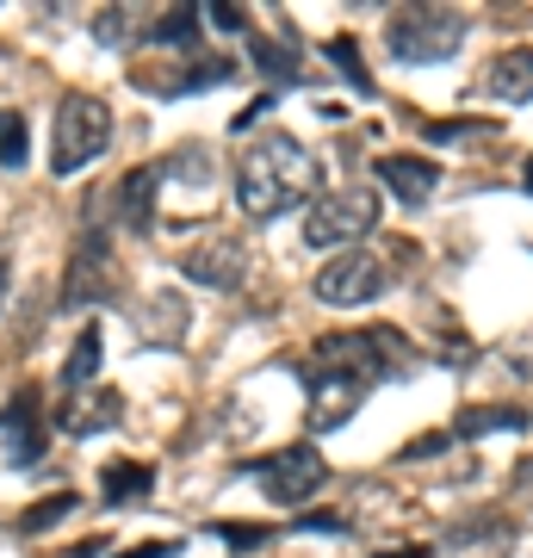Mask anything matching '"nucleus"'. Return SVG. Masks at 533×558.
Returning a JSON list of instances; mask_svg holds the SVG:
<instances>
[{
  "instance_id": "nucleus-21",
  "label": "nucleus",
  "mask_w": 533,
  "mask_h": 558,
  "mask_svg": "<svg viewBox=\"0 0 533 558\" xmlns=\"http://www.w3.org/2000/svg\"><path fill=\"white\" fill-rule=\"evenodd\" d=\"M75 502H81V497L57 490V497H44L38 509H25V521H20V527H25V534H44V527H57L62 515H75Z\"/></svg>"
},
{
  "instance_id": "nucleus-20",
  "label": "nucleus",
  "mask_w": 533,
  "mask_h": 558,
  "mask_svg": "<svg viewBox=\"0 0 533 558\" xmlns=\"http://www.w3.org/2000/svg\"><path fill=\"white\" fill-rule=\"evenodd\" d=\"M161 180H186V186H205V180H211V156H205L198 143H186V149H174V156L161 161Z\"/></svg>"
},
{
  "instance_id": "nucleus-5",
  "label": "nucleus",
  "mask_w": 533,
  "mask_h": 558,
  "mask_svg": "<svg viewBox=\"0 0 533 558\" xmlns=\"http://www.w3.org/2000/svg\"><path fill=\"white\" fill-rule=\"evenodd\" d=\"M385 286H391V267L373 248H348V255H336L316 274V299L336 304V311H354V304H373Z\"/></svg>"
},
{
  "instance_id": "nucleus-30",
  "label": "nucleus",
  "mask_w": 533,
  "mask_h": 558,
  "mask_svg": "<svg viewBox=\"0 0 533 558\" xmlns=\"http://www.w3.org/2000/svg\"><path fill=\"white\" fill-rule=\"evenodd\" d=\"M378 558H428V553H378Z\"/></svg>"
},
{
  "instance_id": "nucleus-6",
  "label": "nucleus",
  "mask_w": 533,
  "mask_h": 558,
  "mask_svg": "<svg viewBox=\"0 0 533 558\" xmlns=\"http://www.w3.org/2000/svg\"><path fill=\"white\" fill-rule=\"evenodd\" d=\"M242 472L267 484V497H274V502H311L316 490L329 484V465H323L316 447H286V453L255 459V465H242Z\"/></svg>"
},
{
  "instance_id": "nucleus-28",
  "label": "nucleus",
  "mask_w": 533,
  "mask_h": 558,
  "mask_svg": "<svg viewBox=\"0 0 533 558\" xmlns=\"http://www.w3.org/2000/svg\"><path fill=\"white\" fill-rule=\"evenodd\" d=\"M180 546H168V539H149V546H131V553H119V558H174Z\"/></svg>"
},
{
  "instance_id": "nucleus-29",
  "label": "nucleus",
  "mask_w": 533,
  "mask_h": 558,
  "mask_svg": "<svg viewBox=\"0 0 533 558\" xmlns=\"http://www.w3.org/2000/svg\"><path fill=\"white\" fill-rule=\"evenodd\" d=\"M94 553H99V539H87V546H75L69 558H94Z\"/></svg>"
},
{
  "instance_id": "nucleus-8",
  "label": "nucleus",
  "mask_w": 533,
  "mask_h": 558,
  "mask_svg": "<svg viewBox=\"0 0 533 558\" xmlns=\"http://www.w3.org/2000/svg\"><path fill=\"white\" fill-rule=\"evenodd\" d=\"M112 292V248H106V236H87L75 248V260H69V286H62V304H99Z\"/></svg>"
},
{
  "instance_id": "nucleus-23",
  "label": "nucleus",
  "mask_w": 533,
  "mask_h": 558,
  "mask_svg": "<svg viewBox=\"0 0 533 558\" xmlns=\"http://www.w3.org/2000/svg\"><path fill=\"white\" fill-rule=\"evenodd\" d=\"M255 62H261V75H279V81L298 75L292 50H286V44H274V38H255Z\"/></svg>"
},
{
  "instance_id": "nucleus-9",
  "label": "nucleus",
  "mask_w": 533,
  "mask_h": 558,
  "mask_svg": "<svg viewBox=\"0 0 533 558\" xmlns=\"http://www.w3.org/2000/svg\"><path fill=\"white\" fill-rule=\"evenodd\" d=\"M373 174L385 180V186H391V199L410 205V211H422V205L435 199V186H440V168L428 156H378Z\"/></svg>"
},
{
  "instance_id": "nucleus-27",
  "label": "nucleus",
  "mask_w": 533,
  "mask_h": 558,
  "mask_svg": "<svg viewBox=\"0 0 533 558\" xmlns=\"http://www.w3.org/2000/svg\"><path fill=\"white\" fill-rule=\"evenodd\" d=\"M514 497L533 509V453H521V465H514Z\"/></svg>"
},
{
  "instance_id": "nucleus-25",
  "label": "nucleus",
  "mask_w": 533,
  "mask_h": 558,
  "mask_svg": "<svg viewBox=\"0 0 533 558\" xmlns=\"http://www.w3.org/2000/svg\"><path fill=\"white\" fill-rule=\"evenodd\" d=\"M218 539H230V546H261L267 527L261 521H218Z\"/></svg>"
},
{
  "instance_id": "nucleus-11",
  "label": "nucleus",
  "mask_w": 533,
  "mask_h": 558,
  "mask_svg": "<svg viewBox=\"0 0 533 558\" xmlns=\"http://www.w3.org/2000/svg\"><path fill=\"white\" fill-rule=\"evenodd\" d=\"M0 440H7V453L20 459V465L44 453V410H38V391H20V398L0 410Z\"/></svg>"
},
{
  "instance_id": "nucleus-13",
  "label": "nucleus",
  "mask_w": 533,
  "mask_h": 558,
  "mask_svg": "<svg viewBox=\"0 0 533 558\" xmlns=\"http://www.w3.org/2000/svg\"><path fill=\"white\" fill-rule=\"evenodd\" d=\"M137 336L149 341V348H180V336H186V304H180L174 292L143 299L137 304Z\"/></svg>"
},
{
  "instance_id": "nucleus-18",
  "label": "nucleus",
  "mask_w": 533,
  "mask_h": 558,
  "mask_svg": "<svg viewBox=\"0 0 533 558\" xmlns=\"http://www.w3.org/2000/svg\"><path fill=\"white\" fill-rule=\"evenodd\" d=\"M193 32H198V13H193V7H168V13H156V20L137 25L143 44H193Z\"/></svg>"
},
{
  "instance_id": "nucleus-31",
  "label": "nucleus",
  "mask_w": 533,
  "mask_h": 558,
  "mask_svg": "<svg viewBox=\"0 0 533 558\" xmlns=\"http://www.w3.org/2000/svg\"><path fill=\"white\" fill-rule=\"evenodd\" d=\"M521 180H528V193H533V161H528V174H521Z\"/></svg>"
},
{
  "instance_id": "nucleus-15",
  "label": "nucleus",
  "mask_w": 533,
  "mask_h": 558,
  "mask_svg": "<svg viewBox=\"0 0 533 558\" xmlns=\"http://www.w3.org/2000/svg\"><path fill=\"white\" fill-rule=\"evenodd\" d=\"M528 422H533L528 403H472V410H459L453 440H477V435H496V428H528Z\"/></svg>"
},
{
  "instance_id": "nucleus-1",
  "label": "nucleus",
  "mask_w": 533,
  "mask_h": 558,
  "mask_svg": "<svg viewBox=\"0 0 533 558\" xmlns=\"http://www.w3.org/2000/svg\"><path fill=\"white\" fill-rule=\"evenodd\" d=\"M316 186V161L311 149L286 131H267L255 137L249 149L237 156V199L249 218H279V211H292V205L311 199Z\"/></svg>"
},
{
  "instance_id": "nucleus-2",
  "label": "nucleus",
  "mask_w": 533,
  "mask_h": 558,
  "mask_svg": "<svg viewBox=\"0 0 533 558\" xmlns=\"http://www.w3.org/2000/svg\"><path fill=\"white\" fill-rule=\"evenodd\" d=\"M106 143H112V106L99 94H69L57 106V131H50V168L81 174L87 161L106 156Z\"/></svg>"
},
{
  "instance_id": "nucleus-4",
  "label": "nucleus",
  "mask_w": 533,
  "mask_h": 558,
  "mask_svg": "<svg viewBox=\"0 0 533 558\" xmlns=\"http://www.w3.org/2000/svg\"><path fill=\"white\" fill-rule=\"evenodd\" d=\"M373 223H378L373 193H360V186H348V193H323V199L304 211V242H311V248H341V242H360Z\"/></svg>"
},
{
  "instance_id": "nucleus-7",
  "label": "nucleus",
  "mask_w": 533,
  "mask_h": 558,
  "mask_svg": "<svg viewBox=\"0 0 533 558\" xmlns=\"http://www.w3.org/2000/svg\"><path fill=\"white\" fill-rule=\"evenodd\" d=\"M242 267H249V260H242V242H230V236L198 242V248H186V255H180V274L198 279V286H211V292H237Z\"/></svg>"
},
{
  "instance_id": "nucleus-12",
  "label": "nucleus",
  "mask_w": 533,
  "mask_h": 558,
  "mask_svg": "<svg viewBox=\"0 0 533 558\" xmlns=\"http://www.w3.org/2000/svg\"><path fill=\"white\" fill-rule=\"evenodd\" d=\"M124 422V398L119 391H75V398L62 403V428L69 435H106V428H119Z\"/></svg>"
},
{
  "instance_id": "nucleus-3",
  "label": "nucleus",
  "mask_w": 533,
  "mask_h": 558,
  "mask_svg": "<svg viewBox=\"0 0 533 558\" xmlns=\"http://www.w3.org/2000/svg\"><path fill=\"white\" fill-rule=\"evenodd\" d=\"M385 44H391L397 62H447L465 44V13H453V7H403L385 25Z\"/></svg>"
},
{
  "instance_id": "nucleus-22",
  "label": "nucleus",
  "mask_w": 533,
  "mask_h": 558,
  "mask_svg": "<svg viewBox=\"0 0 533 558\" xmlns=\"http://www.w3.org/2000/svg\"><path fill=\"white\" fill-rule=\"evenodd\" d=\"M329 57H336V69L354 81L360 94H373V75H366V62H360V44L354 38H336V44H329Z\"/></svg>"
},
{
  "instance_id": "nucleus-17",
  "label": "nucleus",
  "mask_w": 533,
  "mask_h": 558,
  "mask_svg": "<svg viewBox=\"0 0 533 558\" xmlns=\"http://www.w3.org/2000/svg\"><path fill=\"white\" fill-rule=\"evenodd\" d=\"M156 180H161V168H137V174H124L119 180V218L131 223V230H143L149 223V199H156Z\"/></svg>"
},
{
  "instance_id": "nucleus-14",
  "label": "nucleus",
  "mask_w": 533,
  "mask_h": 558,
  "mask_svg": "<svg viewBox=\"0 0 533 558\" xmlns=\"http://www.w3.org/2000/svg\"><path fill=\"white\" fill-rule=\"evenodd\" d=\"M484 94L502 106H528L533 100V44L528 50H509V57H496L490 81H484Z\"/></svg>"
},
{
  "instance_id": "nucleus-24",
  "label": "nucleus",
  "mask_w": 533,
  "mask_h": 558,
  "mask_svg": "<svg viewBox=\"0 0 533 558\" xmlns=\"http://www.w3.org/2000/svg\"><path fill=\"white\" fill-rule=\"evenodd\" d=\"M0 161H7V168L25 161V119L20 112H0Z\"/></svg>"
},
{
  "instance_id": "nucleus-26",
  "label": "nucleus",
  "mask_w": 533,
  "mask_h": 558,
  "mask_svg": "<svg viewBox=\"0 0 533 558\" xmlns=\"http://www.w3.org/2000/svg\"><path fill=\"white\" fill-rule=\"evenodd\" d=\"M211 25H218V32H249V13L223 7V0H211Z\"/></svg>"
},
{
  "instance_id": "nucleus-19",
  "label": "nucleus",
  "mask_w": 533,
  "mask_h": 558,
  "mask_svg": "<svg viewBox=\"0 0 533 558\" xmlns=\"http://www.w3.org/2000/svg\"><path fill=\"white\" fill-rule=\"evenodd\" d=\"M94 373H99V329L87 323V329L75 336V348H69V360H62V385H69V391H81Z\"/></svg>"
},
{
  "instance_id": "nucleus-16",
  "label": "nucleus",
  "mask_w": 533,
  "mask_h": 558,
  "mask_svg": "<svg viewBox=\"0 0 533 558\" xmlns=\"http://www.w3.org/2000/svg\"><path fill=\"white\" fill-rule=\"evenodd\" d=\"M149 484H156V472H149V465H131V459H119V465H106V472H99V497L112 502V509H124V502H143V497H149Z\"/></svg>"
},
{
  "instance_id": "nucleus-10",
  "label": "nucleus",
  "mask_w": 533,
  "mask_h": 558,
  "mask_svg": "<svg viewBox=\"0 0 533 558\" xmlns=\"http://www.w3.org/2000/svg\"><path fill=\"white\" fill-rule=\"evenodd\" d=\"M360 398H366V385H360V379L316 373V366H311V428H316V435H323V428H341V422L360 410Z\"/></svg>"
}]
</instances>
